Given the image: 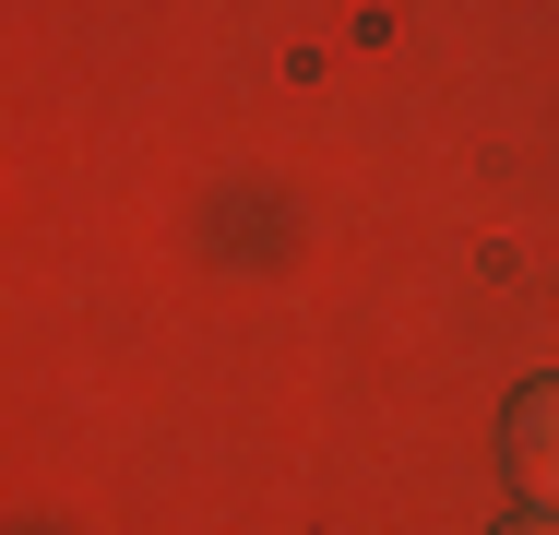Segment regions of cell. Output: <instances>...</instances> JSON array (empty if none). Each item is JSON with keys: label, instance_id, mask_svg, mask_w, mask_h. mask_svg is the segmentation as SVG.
<instances>
[{"label": "cell", "instance_id": "1", "mask_svg": "<svg viewBox=\"0 0 559 535\" xmlns=\"http://www.w3.org/2000/svg\"><path fill=\"white\" fill-rule=\"evenodd\" d=\"M512 476L559 512V381H536V393L512 405Z\"/></svg>", "mask_w": 559, "mask_h": 535}, {"label": "cell", "instance_id": "2", "mask_svg": "<svg viewBox=\"0 0 559 535\" xmlns=\"http://www.w3.org/2000/svg\"><path fill=\"white\" fill-rule=\"evenodd\" d=\"M500 535H559V512H524V524H500Z\"/></svg>", "mask_w": 559, "mask_h": 535}]
</instances>
